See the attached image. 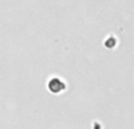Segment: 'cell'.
Returning <instances> with one entry per match:
<instances>
[{"label": "cell", "mask_w": 134, "mask_h": 129, "mask_svg": "<svg viewBox=\"0 0 134 129\" xmlns=\"http://www.w3.org/2000/svg\"><path fill=\"white\" fill-rule=\"evenodd\" d=\"M65 88H66L65 82H63L60 79H52L51 81H48V89L54 94L61 93L63 90H65Z\"/></svg>", "instance_id": "1"}]
</instances>
